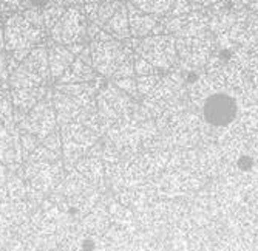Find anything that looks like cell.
<instances>
[{
  "label": "cell",
  "instance_id": "cell-1",
  "mask_svg": "<svg viewBox=\"0 0 258 251\" xmlns=\"http://www.w3.org/2000/svg\"><path fill=\"white\" fill-rule=\"evenodd\" d=\"M51 79L48 65V48L37 45L13 72H10V88H33L46 85Z\"/></svg>",
  "mask_w": 258,
  "mask_h": 251
},
{
  "label": "cell",
  "instance_id": "cell-2",
  "mask_svg": "<svg viewBox=\"0 0 258 251\" xmlns=\"http://www.w3.org/2000/svg\"><path fill=\"white\" fill-rule=\"evenodd\" d=\"M4 34H5V52L16 50H33L37 45L46 42V31L34 27L20 13H5Z\"/></svg>",
  "mask_w": 258,
  "mask_h": 251
},
{
  "label": "cell",
  "instance_id": "cell-3",
  "mask_svg": "<svg viewBox=\"0 0 258 251\" xmlns=\"http://www.w3.org/2000/svg\"><path fill=\"white\" fill-rule=\"evenodd\" d=\"M88 20L84 11V5L67 7L62 17L56 22V25L48 31L50 39L56 43L72 45L78 42H85Z\"/></svg>",
  "mask_w": 258,
  "mask_h": 251
},
{
  "label": "cell",
  "instance_id": "cell-4",
  "mask_svg": "<svg viewBox=\"0 0 258 251\" xmlns=\"http://www.w3.org/2000/svg\"><path fill=\"white\" fill-rule=\"evenodd\" d=\"M14 123L17 124L19 129L36 135L37 138H45V136H48L51 132H54L57 127V118H56L54 106L50 96V90H48V95L43 99H40L28 113L14 120Z\"/></svg>",
  "mask_w": 258,
  "mask_h": 251
},
{
  "label": "cell",
  "instance_id": "cell-5",
  "mask_svg": "<svg viewBox=\"0 0 258 251\" xmlns=\"http://www.w3.org/2000/svg\"><path fill=\"white\" fill-rule=\"evenodd\" d=\"M91 64L99 76H113L125 61V50L114 37L90 42Z\"/></svg>",
  "mask_w": 258,
  "mask_h": 251
},
{
  "label": "cell",
  "instance_id": "cell-6",
  "mask_svg": "<svg viewBox=\"0 0 258 251\" xmlns=\"http://www.w3.org/2000/svg\"><path fill=\"white\" fill-rule=\"evenodd\" d=\"M50 96H51V101L54 106V112H56V118H57L59 126H63V124L75 121L81 113V110L85 106H88L82 99L72 96V95H67L57 88L50 90Z\"/></svg>",
  "mask_w": 258,
  "mask_h": 251
},
{
  "label": "cell",
  "instance_id": "cell-7",
  "mask_svg": "<svg viewBox=\"0 0 258 251\" xmlns=\"http://www.w3.org/2000/svg\"><path fill=\"white\" fill-rule=\"evenodd\" d=\"M48 87L40 85L33 88H10V96L14 107V120L28 113L40 99L48 95Z\"/></svg>",
  "mask_w": 258,
  "mask_h": 251
},
{
  "label": "cell",
  "instance_id": "cell-8",
  "mask_svg": "<svg viewBox=\"0 0 258 251\" xmlns=\"http://www.w3.org/2000/svg\"><path fill=\"white\" fill-rule=\"evenodd\" d=\"M46 48H48L50 76L53 81H57L78 56L68 48V45L56 43L51 39L46 42Z\"/></svg>",
  "mask_w": 258,
  "mask_h": 251
},
{
  "label": "cell",
  "instance_id": "cell-9",
  "mask_svg": "<svg viewBox=\"0 0 258 251\" xmlns=\"http://www.w3.org/2000/svg\"><path fill=\"white\" fill-rule=\"evenodd\" d=\"M233 115H235V104L227 96H214L206 104V118L214 124H226Z\"/></svg>",
  "mask_w": 258,
  "mask_h": 251
},
{
  "label": "cell",
  "instance_id": "cell-10",
  "mask_svg": "<svg viewBox=\"0 0 258 251\" xmlns=\"http://www.w3.org/2000/svg\"><path fill=\"white\" fill-rule=\"evenodd\" d=\"M99 75L95 72L91 64L85 62L79 56L73 61L65 73L57 79V84H76V82H91L95 81Z\"/></svg>",
  "mask_w": 258,
  "mask_h": 251
},
{
  "label": "cell",
  "instance_id": "cell-11",
  "mask_svg": "<svg viewBox=\"0 0 258 251\" xmlns=\"http://www.w3.org/2000/svg\"><path fill=\"white\" fill-rule=\"evenodd\" d=\"M121 5L122 4L116 2V0L114 2H104V4H84V11L88 24L102 28Z\"/></svg>",
  "mask_w": 258,
  "mask_h": 251
},
{
  "label": "cell",
  "instance_id": "cell-12",
  "mask_svg": "<svg viewBox=\"0 0 258 251\" xmlns=\"http://www.w3.org/2000/svg\"><path fill=\"white\" fill-rule=\"evenodd\" d=\"M104 31H107L108 34H111L113 37H127L130 33V22H128V16H127V10L124 8V5H121L118 10L114 11V14L108 19L107 24L102 27Z\"/></svg>",
  "mask_w": 258,
  "mask_h": 251
},
{
  "label": "cell",
  "instance_id": "cell-13",
  "mask_svg": "<svg viewBox=\"0 0 258 251\" xmlns=\"http://www.w3.org/2000/svg\"><path fill=\"white\" fill-rule=\"evenodd\" d=\"M65 10H67V7H65V4L62 2V0H56V2L50 4L45 10H42L46 33H48L56 25V22L62 17V14L65 13Z\"/></svg>",
  "mask_w": 258,
  "mask_h": 251
},
{
  "label": "cell",
  "instance_id": "cell-14",
  "mask_svg": "<svg viewBox=\"0 0 258 251\" xmlns=\"http://www.w3.org/2000/svg\"><path fill=\"white\" fill-rule=\"evenodd\" d=\"M14 123V107L10 96V90L0 92V127Z\"/></svg>",
  "mask_w": 258,
  "mask_h": 251
},
{
  "label": "cell",
  "instance_id": "cell-15",
  "mask_svg": "<svg viewBox=\"0 0 258 251\" xmlns=\"http://www.w3.org/2000/svg\"><path fill=\"white\" fill-rule=\"evenodd\" d=\"M10 68H8V55L0 52V92L10 90Z\"/></svg>",
  "mask_w": 258,
  "mask_h": 251
},
{
  "label": "cell",
  "instance_id": "cell-16",
  "mask_svg": "<svg viewBox=\"0 0 258 251\" xmlns=\"http://www.w3.org/2000/svg\"><path fill=\"white\" fill-rule=\"evenodd\" d=\"M20 14L25 17L30 24H33L34 27L37 28H42L45 30V20H43V13L42 10H23L20 11ZM46 31V30H45Z\"/></svg>",
  "mask_w": 258,
  "mask_h": 251
},
{
  "label": "cell",
  "instance_id": "cell-17",
  "mask_svg": "<svg viewBox=\"0 0 258 251\" xmlns=\"http://www.w3.org/2000/svg\"><path fill=\"white\" fill-rule=\"evenodd\" d=\"M53 2H56V0H23L20 11H23V10H45Z\"/></svg>",
  "mask_w": 258,
  "mask_h": 251
},
{
  "label": "cell",
  "instance_id": "cell-18",
  "mask_svg": "<svg viewBox=\"0 0 258 251\" xmlns=\"http://www.w3.org/2000/svg\"><path fill=\"white\" fill-rule=\"evenodd\" d=\"M0 4H2V14L4 13H19L23 0H0Z\"/></svg>",
  "mask_w": 258,
  "mask_h": 251
},
{
  "label": "cell",
  "instance_id": "cell-19",
  "mask_svg": "<svg viewBox=\"0 0 258 251\" xmlns=\"http://www.w3.org/2000/svg\"><path fill=\"white\" fill-rule=\"evenodd\" d=\"M0 48L5 52V34H4V27L0 28Z\"/></svg>",
  "mask_w": 258,
  "mask_h": 251
},
{
  "label": "cell",
  "instance_id": "cell-20",
  "mask_svg": "<svg viewBox=\"0 0 258 251\" xmlns=\"http://www.w3.org/2000/svg\"><path fill=\"white\" fill-rule=\"evenodd\" d=\"M104 2H114V0H84V4H104Z\"/></svg>",
  "mask_w": 258,
  "mask_h": 251
},
{
  "label": "cell",
  "instance_id": "cell-21",
  "mask_svg": "<svg viewBox=\"0 0 258 251\" xmlns=\"http://www.w3.org/2000/svg\"><path fill=\"white\" fill-rule=\"evenodd\" d=\"M4 27V16H2V13H0V28Z\"/></svg>",
  "mask_w": 258,
  "mask_h": 251
},
{
  "label": "cell",
  "instance_id": "cell-22",
  "mask_svg": "<svg viewBox=\"0 0 258 251\" xmlns=\"http://www.w3.org/2000/svg\"><path fill=\"white\" fill-rule=\"evenodd\" d=\"M0 13H2V4H0Z\"/></svg>",
  "mask_w": 258,
  "mask_h": 251
}]
</instances>
